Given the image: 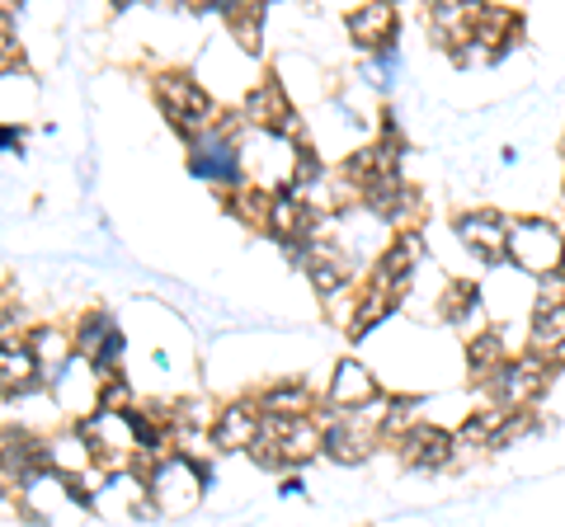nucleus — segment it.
<instances>
[{"instance_id": "f257e3e1", "label": "nucleus", "mask_w": 565, "mask_h": 527, "mask_svg": "<svg viewBox=\"0 0 565 527\" xmlns=\"http://www.w3.org/2000/svg\"><path fill=\"white\" fill-rule=\"evenodd\" d=\"M508 260L532 278L561 274L565 268V236L547 217H518L514 226H508Z\"/></svg>"}, {"instance_id": "f03ea898", "label": "nucleus", "mask_w": 565, "mask_h": 527, "mask_svg": "<svg viewBox=\"0 0 565 527\" xmlns=\"http://www.w3.org/2000/svg\"><path fill=\"white\" fill-rule=\"evenodd\" d=\"M547 373L551 367L537 359V353H518V359H508L500 373L490 377L494 410H504V415H514V410H532V401L547 387Z\"/></svg>"}, {"instance_id": "7ed1b4c3", "label": "nucleus", "mask_w": 565, "mask_h": 527, "mask_svg": "<svg viewBox=\"0 0 565 527\" xmlns=\"http://www.w3.org/2000/svg\"><path fill=\"white\" fill-rule=\"evenodd\" d=\"M508 222L504 212L494 208H476V212H462L457 217V236L466 240V250L476 254L480 264H504L508 260Z\"/></svg>"}, {"instance_id": "20e7f679", "label": "nucleus", "mask_w": 565, "mask_h": 527, "mask_svg": "<svg viewBox=\"0 0 565 527\" xmlns=\"http://www.w3.org/2000/svg\"><path fill=\"white\" fill-rule=\"evenodd\" d=\"M419 254H424V240L415 231L395 236V246L381 254V264H377V274H373V292H381V297H391V302H395V292H401L405 283H410V274H415Z\"/></svg>"}, {"instance_id": "39448f33", "label": "nucleus", "mask_w": 565, "mask_h": 527, "mask_svg": "<svg viewBox=\"0 0 565 527\" xmlns=\"http://www.w3.org/2000/svg\"><path fill=\"white\" fill-rule=\"evenodd\" d=\"M401 457L415 466V472H438V466H448L457 457V438L434 429V424H415V429L401 438Z\"/></svg>"}, {"instance_id": "423d86ee", "label": "nucleus", "mask_w": 565, "mask_h": 527, "mask_svg": "<svg viewBox=\"0 0 565 527\" xmlns=\"http://www.w3.org/2000/svg\"><path fill=\"white\" fill-rule=\"evenodd\" d=\"M161 99H165L170 118H175V123L184 127V133H198V127H208V123H212V104H208V95L198 90L193 80H184V76L161 80Z\"/></svg>"}, {"instance_id": "0eeeda50", "label": "nucleus", "mask_w": 565, "mask_h": 527, "mask_svg": "<svg viewBox=\"0 0 565 527\" xmlns=\"http://www.w3.org/2000/svg\"><path fill=\"white\" fill-rule=\"evenodd\" d=\"M395 10L391 5H359L349 14V34L359 38L363 52H391V38H395Z\"/></svg>"}, {"instance_id": "6e6552de", "label": "nucleus", "mask_w": 565, "mask_h": 527, "mask_svg": "<svg viewBox=\"0 0 565 527\" xmlns=\"http://www.w3.org/2000/svg\"><path fill=\"white\" fill-rule=\"evenodd\" d=\"M367 401H377V381L363 363H339L330 381V405L339 410H363Z\"/></svg>"}, {"instance_id": "1a4fd4ad", "label": "nucleus", "mask_w": 565, "mask_h": 527, "mask_svg": "<svg viewBox=\"0 0 565 527\" xmlns=\"http://www.w3.org/2000/svg\"><path fill=\"white\" fill-rule=\"evenodd\" d=\"M556 344H565V306H547L537 302L532 306V339H528V353L547 359Z\"/></svg>"}, {"instance_id": "9d476101", "label": "nucleus", "mask_w": 565, "mask_h": 527, "mask_svg": "<svg viewBox=\"0 0 565 527\" xmlns=\"http://www.w3.org/2000/svg\"><path fill=\"white\" fill-rule=\"evenodd\" d=\"M504 363H508V344H504L500 330H486L466 344V367H472L476 377H494Z\"/></svg>"}, {"instance_id": "9b49d317", "label": "nucleus", "mask_w": 565, "mask_h": 527, "mask_svg": "<svg viewBox=\"0 0 565 527\" xmlns=\"http://www.w3.org/2000/svg\"><path fill=\"white\" fill-rule=\"evenodd\" d=\"M504 410H480V415H472L462 424V434H457V443H472V448H494L500 443V429H504Z\"/></svg>"}, {"instance_id": "f8f14e48", "label": "nucleus", "mask_w": 565, "mask_h": 527, "mask_svg": "<svg viewBox=\"0 0 565 527\" xmlns=\"http://www.w3.org/2000/svg\"><path fill=\"white\" fill-rule=\"evenodd\" d=\"M34 373H38L34 353L20 344H0V387H24Z\"/></svg>"}, {"instance_id": "ddd939ff", "label": "nucleus", "mask_w": 565, "mask_h": 527, "mask_svg": "<svg viewBox=\"0 0 565 527\" xmlns=\"http://www.w3.org/2000/svg\"><path fill=\"white\" fill-rule=\"evenodd\" d=\"M476 311H480V288H472V283H452L443 292V321L448 325H466V316H476Z\"/></svg>"}, {"instance_id": "4468645a", "label": "nucleus", "mask_w": 565, "mask_h": 527, "mask_svg": "<svg viewBox=\"0 0 565 527\" xmlns=\"http://www.w3.org/2000/svg\"><path fill=\"white\" fill-rule=\"evenodd\" d=\"M217 443L222 448H240V443H260V424L250 419V410H231L217 424Z\"/></svg>"}, {"instance_id": "2eb2a0df", "label": "nucleus", "mask_w": 565, "mask_h": 527, "mask_svg": "<svg viewBox=\"0 0 565 527\" xmlns=\"http://www.w3.org/2000/svg\"><path fill=\"white\" fill-rule=\"evenodd\" d=\"M391 306H395L391 297H381V292H367V302H363V311H359V316H353L349 335H353V339H359V335H367L377 321H387V316H391Z\"/></svg>"}, {"instance_id": "dca6fc26", "label": "nucleus", "mask_w": 565, "mask_h": 527, "mask_svg": "<svg viewBox=\"0 0 565 527\" xmlns=\"http://www.w3.org/2000/svg\"><path fill=\"white\" fill-rule=\"evenodd\" d=\"M311 278H316V288L321 292H335V288H344V264H335V260H325V264H311Z\"/></svg>"}, {"instance_id": "f3484780", "label": "nucleus", "mask_w": 565, "mask_h": 527, "mask_svg": "<svg viewBox=\"0 0 565 527\" xmlns=\"http://www.w3.org/2000/svg\"><path fill=\"white\" fill-rule=\"evenodd\" d=\"M542 363H547V367H565V344H556V349H551Z\"/></svg>"}]
</instances>
